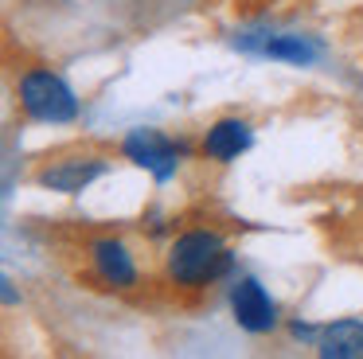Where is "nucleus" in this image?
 Returning <instances> with one entry per match:
<instances>
[{
	"label": "nucleus",
	"instance_id": "obj_1",
	"mask_svg": "<svg viewBox=\"0 0 363 359\" xmlns=\"http://www.w3.org/2000/svg\"><path fill=\"white\" fill-rule=\"evenodd\" d=\"M230 270V250L215 231H188L168 250V273L180 285H207Z\"/></svg>",
	"mask_w": 363,
	"mask_h": 359
},
{
	"label": "nucleus",
	"instance_id": "obj_2",
	"mask_svg": "<svg viewBox=\"0 0 363 359\" xmlns=\"http://www.w3.org/2000/svg\"><path fill=\"white\" fill-rule=\"evenodd\" d=\"M20 106L28 117L48 125H63L79 117V98L71 94V86L51 70H28L20 78Z\"/></svg>",
	"mask_w": 363,
	"mask_h": 359
},
{
	"label": "nucleus",
	"instance_id": "obj_3",
	"mask_svg": "<svg viewBox=\"0 0 363 359\" xmlns=\"http://www.w3.org/2000/svg\"><path fill=\"white\" fill-rule=\"evenodd\" d=\"M121 153H125L133 164L149 168L157 180H168L176 168H180V160H184V153H188V148H184L180 140L157 133V129H133L125 137V145H121Z\"/></svg>",
	"mask_w": 363,
	"mask_h": 359
},
{
	"label": "nucleus",
	"instance_id": "obj_4",
	"mask_svg": "<svg viewBox=\"0 0 363 359\" xmlns=\"http://www.w3.org/2000/svg\"><path fill=\"white\" fill-rule=\"evenodd\" d=\"M230 312H235L238 328L262 336L277 324V304L269 301V293L258 285L254 277H238L235 289H230Z\"/></svg>",
	"mask_w": 363,
	"mask_h": 359
},
{
	"label": "nucleus",
	"instance_id": "obj_5",
	"mask_svg": "<svg viewBox=\"0 0 363 359\" xmlns=\"http://www.w3.org/2000/svg\"><path fill=\"white\" fill-rule=\"evenodd\" d=\"M110 164L102 156H67V160H55L40 172V184L51 187V192H63V195H79L86 192L94 180L106 176Z\"/></svg>",
	"mask_w": 363,
	"mask_h": 359
},
{
	"label": "nucleus",
	"instance_id": "obj_6",
	"mask_svg": "<svg viewBox=\"0 0 363 359\" xmlns=\"http://www.w3.org/2000/svg\"><path fill=\"white\" fill-rule=\"evenodd\" d=\"M90 262H94V273L113 289H129L137 281V265H133V254L125 250V242L118 238H98L90 246Z\"/></svg>",
	"mask_w": 363,
	"mask_h": 359
},
{
	"label": "nucleus",
	"instance_id": "obj_7",
	"mask_svg": "<svg viewBox=\"0 0 363 359\" xmlns=\"http://www.w3.org/2000/svg\"><path fill=\"white\" fill-rule=\"evenodd\" d=\"M316 351L324 359H363V320H336L316 332Z\"/></svg>",
	"mask_w": 363,
	"mask_h": 359
},
{
	"label": "nucleus",
	"instance_id": "obj_8",
	"mask_svg": "<svg viewBox=\"0 0 363 359\" xmlns=\"http://www.w3.org/2000/svg\"><path fill=\"white\" fill-rule=\"evenodd\" d=\"M246 148H250V125L238 121V117L215 121L211 129H207V137H203V153L211 156V160H235V156L246 153Z\"/></svg>",
	"mask_w": 363,
	"mask_h": 359
},
{
	"label": "nucleus",
	"instance_id": "obj_9",
	"mask_svg": "<svg viewBox=\"0 0 363 359\" xmlns=\"http://www.w3.org/2000/svg\"><path fill=\"white\" fill-rule=\"evenodd\" d=\"M262 51L269 55V59H285V62H313L316 59V47L313 43H305L301 35H277V39H269Z\"/></svg>",
	"mask_w": 363,
	"mask_h": 359
}]
</instances>
